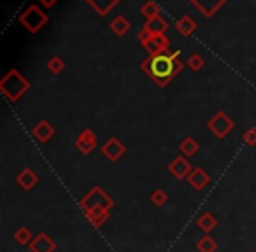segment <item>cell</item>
<instances>
[{
    "mask_svg": "<svg viewBox=\"0 0 256 252\" xmlns=\"http://www.w3.org/2000/svg\"><path fill=\"white\" fill-rule=\"evenodd\" d=\"M142 70L150 75L160 88H165L179 72L182 70V61L179 60V51L176 53H162L150 56L142 63Z\"/></svg>",
    "mask_w": 256,
    "mask_h": 252,
    "instance_id": "6da1fadb",
    "label": "cell"
},
{
    "mask_svg": "<svg viewBox=\"0 0 256 252\" xmlns=\"http://www.w3.org/2000/svg\"><path fill=\"white\" fill-rule=\"evenodd\" d=\"M79 207L84 212L86 219L95 228H100L109 219L110 210L114 207V200L100 186H95L79 200Z\"/></svg>",
    "mask_w": 256,
    "mask_h": 252,
    "instance_id": "7a4b0ae2",
    "label": "cell"
},
{
    "mask_svg": "<svg viewBox=\"0 0 256 252\" xmlns=\"http://www.w3.org/2000/svg\"><path fill=\"white\" fill-rule=\"evenodd\" d=\"M28 89H30V81L23 77L14 68L9 70L4 77L0 79V93L12 103L18 102Z\"/></svg>",
    "mask_w": 256,
    "mask_h": 252,
    "instance_id": "3957f363",
    "label": "cell"
},
{
    "mask_svg": "<svg viewBox=\"0 0 256 252\" xmlns=\"http://www.w3.org/2000/svg\"><path fill=\"white\" fill-rule=\"evenodd\" d=\"M48 14L40 11L37 5H30L22 16H20V23L28 30L30 33H37L44 25L48 23Z\"/></svg>",
    "mask_w": 256,
    "mask_h": 252,
    "instance_id": "277c9868",
    "label": "cell"
},
{
    "mask_svg": "<svg viewBox=\"0 0 256 252\" xmlns=\"http://www.w3.org/2000/svg\"><path fill=\"white\" fill-rule=\"evenodd\" d=\"M234 126H235L234 121H232L224 112H216L209 119V123H207V128H209L218 139H224V137L234 130Z\"/></svg>",
    "mask_w": 256,
    "mask_h": 252,
    "instance_id": "5b68a950",
    "label": "cell"
},
{
    "mask_svg": "<svg viewBox=\"0 0 256 252\" xmlns=\"http://www.w3.org/2000/svg\"><path fill=\"white\" fill-rule=\"evenodd\" d=\"M193 167L192 163L188 161V158L186 156H176L174 160L168 163V172L172 174V177L178 179V181H186L188 179V175L192 174Z\"/></svg>",
    "mask_w": 256,
    "mask_h": 252,
    "instance_id": "8992f818",
    "label": "cell"
},
{
    "mask_svg": "<svg viewBox=\"0 0 256 252\" xmlns=\"http://www.w3.org/2000/svg\"><path fill=\"white\" fill-rule=\"evenodd\" d=\"M124 153H126V147H124V144L121 142L120 139H116V137H110V139H107L106 144L102 146V154L109 161H112V163L120 161V158L123 156Z\"/></svg>",
    "mask_w": 256,
    "mask_h": 252,
    "instance_id": "52a82bcc",
    "label": "cell"
},
{
    "mask_svg": "<svg viewBox=\"0 0 256 252\" xmlns=\"http://www.w3.org/2000/svg\"><path fill=\"white\" fill-rule=\"evenodd\" d=\"M28 249H30V252H54L56 251V242L48 233L40 231V233L36 235L34 240L30 242Z\"/></svg>",
    "mask_w": 256,
    "mask_h": 252,
    "instance_id": "ba28073f",
    "label": "cell"
},
{
    "mask_svg": "<svg viewBox=\"0 0 256 252\" xmlns=\"http://www.w3.org/2000/svg\"><path fill=\"white\" fill-rule=\"evenodd\" d=\"M95 147H96V135L90 128L82 130V132L79 133L78 140H76V149L81 154H84V156H88V154L93 153Z\"/></svg>",
    "mask_w": 256,
    "mask_h": 252,
    "instance_id": "9c48e42d",
    "label": "cell"
},
{
    "mask_svg": "<svg viewBox=\"0 0 256 252\" xmlns=\"http://www.w3.org/2000/svg\"><path fill=\"white\" fill-rule=\"evenodd\" d=\"M186 182L190 184V188L195 189V191H204V189L209 186L210 182V175L207 174L204 168L196 167L192 170V174L188 175V179H186Z\"/></svg>",
    "mask_w": 256,
    "mask_h": 252,
    "instance_id": "30bf717a",
    "label": "cell"
},
{
    "mask_svg": "<svg viewBox=\"0 0 256 252\" xmlns=\"http://www.w3.org/2000/svg\"><path fill=\"white\" fill-rule=\"evenodd\" d=\"M16 182H18V186L23 191H30V189L36 188L37 182H39V175H37L32 168H23V170L16 175Z\"/></svg>",
    "mask_w": 256,
    "mask_h": 252,
    "instance_id": "8fae6325",
    "label": "cell"
},
{
    "mask_svg": "<svg viewBox=\"0 0 256 252\" xmlns=\"http://www.w3.org/2000/svg\"><path fill=\"white\" fill-rule=\"evenodd\" d=\"M144 47H146L148 53H150L151 56H156V54L167 53L168 39L165 35H153L146 44H144Z\"/></svg>",
    "mask_w": 256,
    "mask_h": 252,
    "instance_id": "7c38bea8",
    "label": "cell"
},
{
    "mask_svg": "<svg viewBox=\"0 0 256 252\" xmlns=\"http://www.w3.org/2000/svg\"><path fill=\"white\" fill-rule=\"evenodd\" d=\"M32 135L36 137L39 142H48V140L51 139V137L54 135V126L50 123V121H46V119H42V121H39V123L36 124L32 128Z\"/></svg>",
    "mask_w": 256,
    "mask_h": 252,
    "instance_id": "4fadbf2b",
    "label": "cell"
},
{
    "mask_svg": "<svg viewBox=\"0 0 256 252\" xmlns=\"http://www.w3.org/2000/svg\"><path fill=\"white\" fill-rule=\"evenodd\" d=\"M196 226H198L206 235H210V231L218 228L216 216H214V214H210V212H204L202 216L196 219Z\"/></svg>",
    "mask_w": 256,
    "mask_h": 252,
    "instance_id": "5bb4252c",
    "label": "cell"
},
{
    "mask_svg": "<svg viewBox=\"0 0 256 252\" xmlns=\"http://www.w3.org/2000/svg\"><path fill=\"white\" fill-rule=\"evenodd\" d=\"M144 28H148L151 33H154V35H165L168 25L162 16H156V18H153V19H148L146 25H144Z\"/></svg>",
    "mask_w": 256,
    "mask_h": 252,
    "instance_id": "9a60e30c",
    "label": "cell"
},
{
    "mask_svg": "<svg viewBox=\"0 0 256 252\" xmlns=\"http://www.w3.org/2000/svg\"><path fill=\"white\" fill-rule=\"evenodd\" d=\"M198 149H200L198 142H196L193 137H186V139H182L181 144H179V151H181V154L186 158L195 156V154L198 153Z\"/></svg>",
    "mask_w": 256,
    "mask_h": 252,
    "instance_id": "2e32d148",
    "label": "cell"
},
{
    "mask_svg": "<svg viewBox=\"0 0 256 252\" xmlns=\"http://www.w3.org/2000/svg\"><path fill=\"white\" fill-rule=\"evenodd\" d=\"M218 249H220V245L210 235H204L196 240V251L198 252H216Z\"/></svg>",
    "mask_w": 256,
    "mask_h": 252,
    "instance_id": "e0dca14e",
    "label": "cell"
},
{
    "mask_svg": "<svg viewBox=\"0 0 256 252\" xmlns=\"http://www.w3.org/2000/svg\"><path fill=\"white\" fill-rule=\"evenodd\" d=\"M86 2H88V4L92 5V7L95 9L100 16H106L107 12H109L110 9L120 2V0H86Z\"/></svg>",
    "mask_w": 256,
    "mask_h": 252,
    "instance_id": "ac0fdd59",
    "label": "cell"
},
{
    "mask_svg": "<svg viewBox=\"0 0 256 252\" xmlns=\"http://www.w3.org/2000/svg\"><path fill=\"white\" fill-rule=\"evenodd\" d=\"M176 28H178V32L181 33V35L188 37V35H192V33L195 32L196 23L193 21L190 16H182V18H179L178 23H176Z\"/></svg>",
    "mask_w": 256,
    "mask_h": 252,
    "instance_id": "d6986e66",
    "label": "cell"
},
{
    "mask_svg": "<svg viewBox=\"0 0 256 252\" xmlns=\"http://www.w3.org/2000/svg\"><path fill=\"white\" fill-rule=\"evenodd\" d=\"M110 30H112L116 35H124L130 30V21H128L124 16H116V18L110 21Z\"/></svg>",
    "mask_w": 256,
    "mask_h": 252,
    "instance_id": "ffe728a7",
    "label": "cell"
},
{
    "mask_svg": "<svg viewBox=\"0 0 256 252\" xmlns=\"http://www.w3.org/2000/svg\"><path fill=\"white\" fill-rule=\"evenodd\" d=\"M14 240H16V244H20V245H30V242L34 240L32 231L25 226H20L18 230L14 231Z\"/></svg>",
    "mask_w": 256,
    "mask_h": 252,
    "instance_id": "44dd1931",
    "label": "cell"
},
{
    "mask_svg": "<svg viewBox=\"0 0 256 252\" xmlns=\"http://www.w3.org/2000/svg\"><path fill=\"white\" fill-rule=\"evenodd\" d=\"M150 200H151V203H153L154 207H164L165 203L168 202V195L164 191V189H154L153 193H151V196H150Z\"/></svg>",
    "mask_w": 256,
    "mask_h": 252,
    "instance_id": "7402d4cb",
    "label": "cell"
},
{
    "mask_svg": "<svg viewBox=\"0 0 256 252\" xmlns=\"http://www.w3.org/2000/svg\"><path fill=\"white\" fill-rule=\"evenodd\" d=\"M140 12H142L148 19H153V18H156V16H160V7L154 4L153 0H150V2H146V4L140 7Z\"/></svg>",
    "mask_w": 256,
    "mask_h": 252,
    "instance_id": "603a6c76",
    "label": "cell"
},
{
    "mask_svg": "<svg viewBox=\"0 0 256 252\" xmlns=\"http://www.w3.org/2000/svg\"><path fill=\"white\" fill-rule=\"evenodd\" d=\"M64 68H65V61L62 60L60 56H53L50 61H48V70H50L51 74H54V75L62 74Z\"/></svg>",
    "mask_w": 256,
    "mask_h": 252,
    "instance_id": "cb8c5ba5",
    "label": "cell"
},
{
    "mask_svg": "<svg viewBox=\"0 0 256 252\" xmlns=\"http://www.w3.org/2000/svg\"><path fill=\"white\" fill-rule=\"evenodd\" d=\"M188 65L190 68H192L193 72H198V70H202L204 67H206V60H204V56L202 54H192V56H190V60H188Z\"/></svg>",
    "mask_w": 256,
    "mask_h": 252,
    "instance_id": "d4e9b609",
    "label": "cell"
},
{
    "mask_svg": "<svg viewBox=\"0 0 256 252\" xmlns=\"http://www.w3.org/2000/svg\"><path fill=\"white\" fill-rule=\"evenodd\" d=\"M242 140H244L249 147H254L256 146V128L246 130L244 135H242Z\"/></svg>",
    "mask_w": 256,
    "mask_h": 252,
    "instance_id": "484cf974",
    "label": "cell"
},
{
    "mask_svg": "<svg viewBox=\"0 0 256 252\" xmlns=\"http://www.w3.org/2000/svg\"><path fill=\"white\" fill-rule=\"evenodd\" d=\"M153 35H154V33H151L148 28H142V30H140V32H139V40H140V44H142V46H144V44H146L148 40H150Z\"/></svg>",
    "mask_w": 256,
    "mask_h": 252,
    "instance_id": "4316f807",
    "label": "cell"
},
{
    "mask_svg": "<svg viewBox=\"0 0 256 252\" xmlns=\"http://www.w3.org/2000/svg\"><path fill=\"white\" fill-rule=\"evenodd\" d=\"M40 4H42V7L51 9V7H54V5H56V0H40Z\"/></svg>",
    "mask_w": 256,
    "mask_h": 252,
    "instance_id": "83f0119b",
    "label": "cell"
}]
</instances>
